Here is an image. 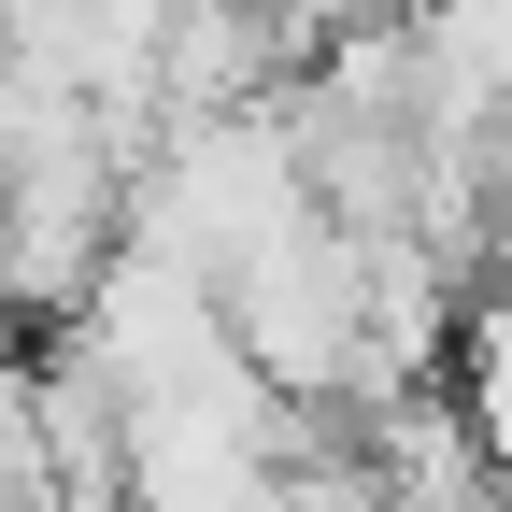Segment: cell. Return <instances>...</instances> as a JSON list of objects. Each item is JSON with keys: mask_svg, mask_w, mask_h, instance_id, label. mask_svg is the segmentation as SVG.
Returning a JSON list of instances; mask_svg holds the SVG:
<instances>
[{"mask_svg": "<svg viewBox=\"0 0 512 512\" xmlns=\"http://www.w3.org/2000/svg\"><path fill=\"white\" fill-rule=\"evenodd\" d=\"M214 313H228V356L271 384L285 413L356 384V242H342L328 214H299L285 242H256L242 271L214 285Z\"/></svg>", "mask_w": 512, "mask_h": 512, "instance_id": "cell-1", "label": "cell"}, {"mask_svg": "<svg viewBox=\"0 0 512 512\" xmlns=\"http://www.w3.org/2000/svg\"><path fill=\"white\" fill-rule=\"evenodd\" d=\"M441 399H456L470 456H484V470L512 484V285L456 313V342H441Z\"/></svg>", "mask_w": 512, "mask_h": 512, "instance_id": "cell-2", "label": "cell"}, {"mask_svg": "<svg viewBox=\"0 0 512 512\" xmlns=\"http://www.w3.org/2000/svg\"><path fill=\"white\" fill-rule=\"evenodd\" d=\"M456 512H512V484H498V470H484V484H470V498H456Z\"/></svg>", "mask_w": 512, "mask_h": 512, "instance_id": "cell-3", "label": "cell"}]
</instances>
